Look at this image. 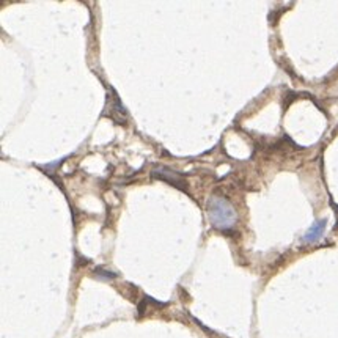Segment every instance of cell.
<instances>
[{
	"instance_id": "6da1fadb",
	"label": "cell",
	"mask_w": 338,
	"mask_h": 338,
	"mask_svg": "<svg viewBox=\"0 0 338 338\" xmlns=\"http://www.w3.org/2000/svg\"><path fill=\"white\" fill-rule=\"evenodd\" d=\"M208 217L213 227L220 231L231 230L236 225V219H238L236 211L231 206V203L227 198L219 197V195H214V197L209 198Z\"/></svg>"
},
{
	"instance_id": "3957f363",
	"label": "cell",
	"mask_w": 338,
	"mask_h": 338,
	"mask_svg": "<svg viewBox=\"0 0 338 338\" xmlns=\"http://www.w3.org/2000/svg\"><path fill=\"white\" fill-rule=\"evenodd\" d=\"M324 230H326V220H319V222H316V223H313L312 228L305 233L304 242H307V244L316 242L318 239L322 236V233H324Z\"/></svg>"
},
{
	"instance_id": "7a4b0ae2",
	"label": "cell",
	"mask_w": 338,
	"mask_h": 338,
	"mask_svg": "<svg viewBox=\"0 0 338 338\" xmlns=\"http://www.w3.org/2000/svg\"><path fill=\"white\" fill-rule=\"evenodd\" d=\"M153 176L162 179V181H165V183L173 184L175 187H178V189H181V191L187 189V184L183 179V176L179 173H176V171H171L170 169H165V167L156 169V170H153Z\"/></svg>"
}]
</instances>
